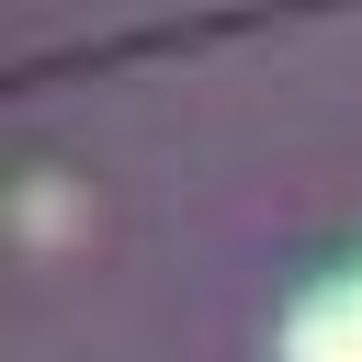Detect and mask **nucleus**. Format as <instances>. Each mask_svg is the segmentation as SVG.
<instances>
[{"label":"nucleus","mask_w":362,"mask_h":362,"mask_svg":"<svg viewBox=\"0 0 362 362\" xmlns=\"http://www.w3.org/2000/svg\"><path fill=\"white\" fill-rule=\"evenodd\" d=\"M283 362H362V260H351V272H328V283L294 305Z\"/></svg>","instance_id":"obj_1"}]
</instances>
